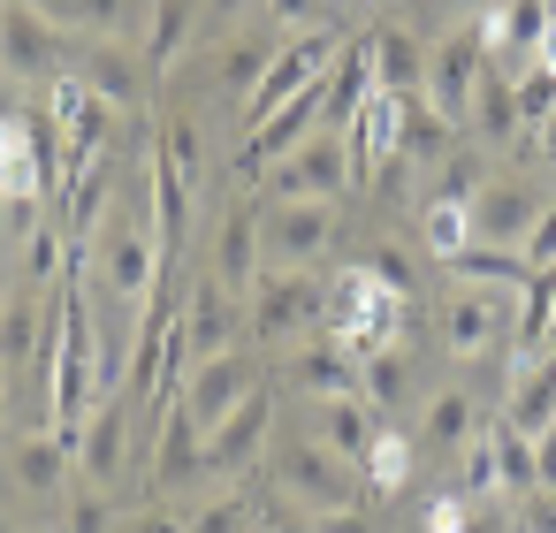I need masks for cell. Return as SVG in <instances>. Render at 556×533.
Returning <instances> with one entry per match:
<instances>
[{"label": "cell", "instance_id": "cell-53", "mask_svg": "<svg viewBox=\"0 0 556 533\" xmlns=\"http://www.w3.org/2000/svg\"><path fill=\"white\" fill-rule=\"evenodd\" d=\"M533 69H548V77H556V9H548V31H541V47H533Z\"/></svg>", "mask_w": 556, "mask_h": 533}, {"label": "cell", "instance_id": "cell-48", "mask_svg": "<svg viewBox=\"0 0 556 533\" xmlns=\"http://www.w3.org/2000/svg\"><path fill=\"white\" fill-rule=\"evenodd\" d=\"M533 487H541V495H556V427H548V434H533Z\"/></svg>", "mask_w": 556, "mask_h": 533}, {"label": "cell", "instance_id": "cell-45", "mask_svg": "<svg viewBox=\"0 0 556 533\" xmlns=\"http://www.w3.org/2000/svg\"><path fill=\"white\" fill-rule=\"evenodd\" d=\"M267 16L298 39V31H320V24H328V0H267Z\"/></svg>", "mask_w": 556, "mask_h": 533}, {"label": "cell", "instance_id": "cell-7", "mask_svg": "<svg viewBox=\"0 0 556 533\" xmlns=\"http://www.w3.org/2000/svg\"><path fill=\"white\" fill-rule=\"evenodd\" d=\"M351 183H358V176H351V138H343V130H313L298 153H282V161L267 168V191H275V199H313V206H336Z\"/></svg>", "mask_w": 556, "mask_h": 533}, {"label": "cell", "instance_id": "cell-44", "mask_svg": "<svg viewBox=\"0 0 556 533\" xmlns=\"http://www.w3.org/2000/svg\"><path fill=\"white\" fill-rule=\"evenodd\" d=\"M518 259H526L533 275H541V267H556V199H548V206H541V221L526 229V244H518Z\"/></svg>", "mask_w": 556, "mask_h": 533}, {"label": "cell", "instance_id": "cell-49", "mask_svg": "<svg viewBox=\"0 0 556 533\" xmlns=\"http://www.w3.org/2000/svg\"><path fill=\"white\" fill-rule=\"evenodd\" d=\"M260 533H313V518H298V503H260Z\"/></svg>", "mask_w": 556, "mask_h": 533}, {"label": "cell", "instance_id": "cell-14", "mask_svg": "<svg viewBox=\"0 0 556 533\" xmlns=\"http://www.w3.org/2000/svg\"><path fill=\"white\" fill-rule=\"evenodd\" d=\"M199 24H206V0H153V9H146V31H138L146 85L176 77V62H184V54H191V39H199Z\"/></svg>", "mask_w": 556, "mask_h": 533}, {"label": "cell", "instance_id": "cell-34", "mask_svg": "<svg viewBox=\"0 0 556 533\" xmlns=\"http://www.w3.org/2000/svg\"><path fill=\"white\" fill-rule=\"evenodd\" d=\"M495 434H488V419H480V434L465 442V457H457V495L465 503H495Z\"/></svg>", "mask_w": 556, "mask_h": 533}, {"label": "cell", "instance_id": "cell-31", "mask_svg": "<svg viewBox=\"0 0 556 533\" xmlns=\"http://www.w3.org/2000/svg\"><path fill=\"white\" fill-rule=\"evenodd\" d=\"M419 229H427V252L450 267V259L472 244V206H465V199H427V206H419Z\"/></svg>", "mask_w": 556, "mask_h": 533}, {"label": "cell", "instance_id": "cell-9", "mask_svg": "<svg viewBox=\"0 0 556 533\" xmlns=\"http://www.w3.org/2000/svg\"><path fill=\"white\" fill-rule=\"evenodd\" d=\"M510 320H518V297H510V290H472V282H457V290L442 297V351H450V358H488V351L510 335Z\"/></svg>", "mask_w": 556, "mask_h": 533}, {"label": "cell", "instance_id": "cell-23", "mask_svg": "<svg viewBox=\"0 0 556 533\" xmlns=\"http://www.w3.org/2000/svg\"><path fill=\"white\" fill-rule=\"evenodd\" d=\"M77 472V449L62 442V434H16L9 442V480L24 487V495H62V480Z\"/></svg>", "mask_w": 556, "mask_h": 533}, {"label": "cell", "instance_id": "cell-25", "mask_svg": "<svg viewBox=\"0 0 556 533\" xmlns=\"http://www.w3.org/2000/svg\"><path fill=\"white\" fill-rule=\"evenodd\" d=\"M389 427V411H374L366 396H336V404H313V442L320 449H336V457H366V442Z\"/></svg>", "mask_w": 556, "mask_h": 533}, {"label": "cell", "instance_id": "cell-39", "mask_svg": "<svg viewBox=\"0 0 556 533\" xmlns=\"http://www.w3.org/2000/svg\"><path fill=\"white\" fill-rule=\"evenodd\" d=\"M62 237H70V221H39V229H31V244H24L31 282H62Z\"/></svg>", "mask_w": 556, "mask_h": 533}, {"label": "cell", "instance_id": "cell-51", "mask_svg": "<svg viewBox=\"0 0 556 533\" xmlns=\"http://www.w3.org/2000/svg\"><path fill=\"white\" fill-rule=\"evenodd\" d=\"M313 533H374V518H366V510H320Z\"/></svg>", "mask_w": 556, "mask_h": 533}, {"label": "cell", "instance_id": "cell-24", "mask_svg": "<svg viewBox=\"0 0 556 533\" xmlns=\"http://www.w3.org/2000/svg\"><path fill=\"white\" fill-rule=\"evenodd\" d=\"M503 419H510L518 434H548V427H556V351L510 366V404H503Z\"/></svg>", "mask_w": 556, "mask_h": 533}, {"label": "cell", "instance_id": "cell-1", "mask_svg": "<svg viewBox=\"0 0 556 533\" xmlns=\"http://www.w3.org/2000/svg\"><path fill=\"white\" fill-rule=\"evenodd\" d=\"M320 328H328L351 358H374V351H389L396 328H404V290H389V282L358 259V267H343V275L328 282V313H320Z\"/></svg>", "mask_w": 556, "mask_h": 533}, {"label": "cell", "instance_id": "cell-17", "mask_svg": "<svg viewBox=\"0 0 556 533\" xmlns=\"http://www.w3.org/2000/svg\"><path fill=\"white\" fill-rule=\"evenodd\" d=\"M31 9L62 31V39H130L146 31L153 0H31Z\"/></svg>", "mask_w": 556, "mask_h": 533}, {"label": "cell", "instance_id": "cell-55", "mask_svg": "<svg viewBox=\"0 0 556 533\" xmlns=\"http://www.w3.org/2000/svg\"><path fill=\"white\" fill-rule=\"evenodd\" d=\"M533 145H541V161H548V168H556V115H548V123H541V130H533Z\"/></svg>", "mask_w": 556, "mask_h": 533}, {"label": "cell", "instance_id": "cell-16", "mask_svg": "<svg viewBox=\"0 0 556 533\" xmlns=\"http://www.w3.org/2000/svg\"><path fill=\"white\" fill-rule=\"evenodd\" d=\"M130 404H138L130 389L92 404V419H85V442H77V480H92V487L123 480V457H130Z\"/></svg>", "mask_w": 556, "mask_h": 533}, {"label": "cell", "instance_id": "cell-40", "mask_svg": "<svg viewBox=\"0 0 556 533\" xmlns=\"http://www.w3.org/2000/svg\"><path fill=\"white\" fill-rule=\"evenodd\" d=\"M548 115H556V77H548V69H526V77H518V123H526V138H533Z\"/></svg>", "mask_w": 556, "mask_h": 533}, {"label": "cell", "instance_id": "cell-4", "mask_svg": "<svg viewBox=\"0 0 556 533\" xmlns=\"http://www.w3.org/2000/svg\"><path fill=\"white\" fill-rule=\"evenodd\" d=\"M267 472L282 480V503H298L305 518H320V510H366V480H358V465L336 457V449H320V442H290V449H275Z\"/></svg>", "mask_w": 556, "mask_h": 533}, {"label": "cell", "instance_id": "cell-41", "mask_svg": "<svg viewBox=\"0 0 556 533\" xmlns=\"http://www.w3.org/2000/svg\"><path fill=\"white\" fill-rule=\"evenodd\" d=\"M62 533H123V525H115V503H108L100 487H85V495H70Z\"/></svg>", "mask_w": 556, "mask_h": 533}, {"label": "cell", "instance_id": "cell-42", "mask_svg": "<svg viewBox=\"0 0 556 533\" xmlns=\"http://www.w3.org/2000/svg\"><path fill=\"white\" fill-rule=\"evenodd\" d=\"M480 191H488V176H480V161H472V153L442 161V183H434V199H465V206H472Z\"/></svg>", "mask_w": 556, "mask_h": 533}, {"label": "cell", "instance_id": "cell-29", "mask_svg": "<svg viewBox=\"0 0 556 533\" xmlns=\"http://www.w3.org/2000/svg\"><path fill=\"white\" fill-rule=\"evenodd\" d=\"M412 465H419V434H404V427H381V434L366 442V457H358V472H366L374 503H389V495L412 480Z\"/></svg>", "mask_w": 556, "mask_h": 533}, {"label": "cell", "instance_id": "cell-15", "mask_svg": "<svg viewBox=\"0 0 556 533\" xmlns=\"http://www.w3.org/2000/svg\"><path fill=\"white\" fill-rule=\"evenodd\" d=\"M252 389H260L252 358H244V351H229V358H206V366H191V373H184V396H176V404H184V411H191L199 427H214V419H229V411H237V404H244Z\"/></svg>", "mask_w": 556, "mask_h": 533}, {"label": "cell", "instance_id": "cell-46", "mask_svg": "<svg viewBox=\"0 0 556 533\" xmlns=\"http://www.w3.org/2000/svg\"><path fill=\"white\" fill-rule=\"evenodd\" d=\"M472 510H480V503H465V495L450 487V495H434V503H427V533H465V525H472Z\"/></svg>", "mask_w": 556, "mask_h": 533}, {"label": "cell", "instance_id": "cell-38", "mask_svg": "<svg viewBox=\"0 0 556 533\" xmlns=\"http://www.w3.org/2000/svg\"><path fill=\"white\" fill-rule=\"evenodd\" d=\"M39 206H47V199H24V191H0V252H9V244H31V229L47 221Z\"/></svg>", "mask_w": 556, "mask_h": 533}, {"label": "cell", "instance_id": "cell-54", "mask_svg": "<svg viewBox=\"0 0 556 533\" xmlns=\"http://www.w3.org/2000/svg\"><path fill=\"white\" fill-rule=\"evenodd\" d=\"M465 533H510V518H503V510H495V503H480V510H472V525H465Z\"/></svg>", "mask_w": 556, "mask_h": 533}, {"label": "cell", "instance_id": "cell-52", "mask_svg": "<svg viewBox=\"0 0 556 533\" xmlns=\"http://www.w3.org/2000/svg\"><path fill=\"white\" fill-rule=\"evenodd\" d=\"M244 9H252V0H206V24H199V31H229Z\"/></svg>", "mask_w": 556, "mask_h": 533}, {"label": "cell", "instance_id": "cell-43", "mask_svg": "<svg viewBox=\"0 0 556 533\" xmlns=\"http://www.w3.org/2000/svg\"><path fill=\"white\" fill-rule=\"evenodd\" d=\"M161 145H168V153H176V168L199 183V161H206V145H199V130H191L184 115H168V123H161Z\"/></svg>", "mask_w": 556, "mask_h": 533}, {"label": "cell", "instance_id": "cell-33", "mask_svg": "<svg viewBox=\"0 0 556 533\" xmlns=\"http://www.w3.org/2000/svg\"><path fill=\"white\" fill-rule=\"evenodd\" d=\"M191 533H260V495L222 487L214 503H199V510H191Z\"/></svg>", "mask_w": 556, "mask_h": 533}, {"label": "cell", "instance_id": "cell-21", "mask_svg": "<svg viewBox=\"0 0 556 533\" xmlns=\"http://www.w3.org/2000/svg\"><path fill=\"white\" fill-rule=\"evenodd\" d=\"M358 47H366V69L381 92H404V100L427 92V47L404 24H374V31H358Z\"/></svg>", "mask_w": 556, "mask_h": 533}, {"label": "cell", "instance_id": "cell-32", "mask_svg": "<svg viewBox=\"0 0 556 533\" xmlns=\"http://www.w3.org/2000/svg\"><path fill=\"white\" fill-rule=\"evenodd\" d=\"M366 366V404L374 411H396L404 396H412V358H404V343H389V351H374V358H358Z\"/></svg>", "mask_w": 556, "mask_h": 533}, {"label": "cell", "instance_id": "cell-6", "mask_svg": "<svg viewBox=\"0 0 556 533\" xmlns=\"http://www.w3.org/2000/svg\"><path fill=\"white\" fill-rule=\"evenodd\" d=\"M480 77H488V39H480V16H472V24H457L427 47V107L442 123H472Z\"/></svg>", "mask_w": 556, "mask_h": 533}, {"label": "cell", "instance_id": "cell-8", "mask_svg": "<svg viewBox=\"0 0 556 533\" xmlns=\"http://www.w3.org/2000/svg\"><path fill=\"white\" fill-rule=\"evenodd\" d=\"M336 244V206H313V199H275L260 214V252L267 267H290V275H313V259Z\"/></svg>", "mask_w": 556, "mask_h": 533}, {"label": "cell", "instance_id": "cell-36", "mask_svg": "<svg viewBox=\"0 0 556 533\" xmlns=\"http://www.w3.org/2000/svg\"><path fill=\"white\" fill-rule=\"evenodd\" d=\"M267 54H275V47H260V39H229V47H222V62H214V77H222L237 100H252V85H260Z\"/></svg>", "mask_w": 556, "mask_h": 533}, {"label": "cell", "instance_id": "cell-26", "mask_svg": "<svg viewBox=\"0 0 556 533\" xmlns=\"http://www.w3.org/2000/svg\"><path fill=\"white\" fill-rule=\"evenodd\" d=\"M47 328H54V305H39L31 290H9L0 297V366H39V351H47Z\"/></svg>", "mask_w": 556, "mask_h": 533}, {"label": "cell", "instance_id": "cell-18", "mask_svg": "<svg viewBox=\"0 0 556 533\" xmlns=\"http://www.w3.org/2000/svg\"><path fill=\"white\" fill-rule=\"evenodd\" d=\"M70 77H85L108 107H138V92H146V62H130L123 39H77L70 47Z\"/></svg>", "mask_w": 556, "mask_h": 533}, {"label": "cell", "instance_id": "cell-2", "mask_svg": "<svg viewBox=\"0 0 556 533\" xmlns=\"http://www.w3.org/2000/svg\"><path fill=\"white\" fill-rule=\"evenodd\" d=\"M161 282H168V267H161L153 229H146L130 206H115L108 229H100V244H92V290L115 297L123 313H146V297H153Z\"/></svg>", "mask_w": 556, "mask_h": 533}, {"label": "cell", "instance_id": "cell-3", "mask_svg": "<svg viewBox=\"0 0 556 533\" xmlns=\"http://www.w3.org/2000/svg\"><path fill=\"white\" fill-rule=\"evenodd\" d=\"M343 31L336 24H320V31H298V39H282L275 54H267V69H260V85H252V100H244V130H260L275 107H290L298 92H313V85H328V69L343 62Z\"/></svg>", "mask_w": 556, "mask_h": 533}, {"label": "cell", "instance_id": "cell-57", "mask_svg": "<svg viewBox=\"0 0 556 533\" xmlns=\"http://www.w3.org/2000/svg\"><path fill=\"white\" fill-rule=\"evenodd\" d=\"M0 297H9V282H0Z\"/></svg>", "mask_w": 556, "mask_h": 533}, {"label": "cell", "instance_id": "cell-27", "mask_svg": "<svg viewBox=\"0 0 556 533\" xmlns=\"http://www.w3.org/2000/svg\"><path fill=\"white\" fill-rule=\"evenodd\" d=\"M472 434H480V411H472L465 389H442V396L427 404V419H419V449H427V457H465Z\"/></svg>", "mask_w": 556, "mask_h": 533}, {"label": "cell", "instance_id": "cell-22", "mask_svg": "<svg viewBox=\"0 0 556 533\" xmlns=\"http://www.w3.org/2000/svg\"><path fill=\"white\" fill-rule=\"evenodd\" d=\"M290 381L313 396V404H336V396H366V366L336 343V335H320V343H305L298 358H290Z\"/></svg>", "mask_w": 556, "mask_h": 533}, {"label": "cell", "instance_id": "cell-50", "mask_svg": "<svg viewBox=\"0 0 556 533\" xmlns=\"http://www.w3.org/2000/svg\"><path fill=\"white\" fill-rule=\"evenodd\" d=\"M123 533H191V518H176V510H138V518H123Z\"/></svg>", "mask_w": 556, "mask_h": 533}, {"label": "cell", "instance_id": "cell-11", "mask_svg": "<svg viewBox=\"0 0 556 533\" xmlns=\"http://www.w3.org/2000/svg\"><path fill=\"white\" fill-rule=\"evenodd\" d=\"M70 39L31 9V0H0V69L9 77H62Z\"/></svg>", "mask_w": 556, "mask_h": 533}, {"label": "cell", "instance_id": "cell-35", "mask_svg": "<svg viewBox=\"0 0 556 533\" xmlns=\"http://www.w3.org/2000/svg\"><path fill=\"white\" fill-rule=\"evenodd\" d=\"M488 434H495V472H503V487L533 495V434H518L510 419H488Z\"/></svg>", "mask_w": 556, "mask_h": 533}, {"label": "cell", "instance_id": "cell-56", "mask_svg": "<svg viewBox=\"0 0 556 533\" xmlns=\"http://www.w3.org/2000/svg\"><path fill=\"white\" fill-rule=\"evenodd\" d=\"M434 9H442V16H465V9H480V0H434Z\"/></svg>", "mask_w": 556, "mask_h": 533}, {"label": "cell", "instance_id": "cell-47", "mask_svg": "<svg viewBox=\"0 0 556 533\" xmlns=\"http://www.w3.org/2000/svg\"><path fill=\"white\" fill-rule=\"evenodd\" d=\"M510 533H556V495H541V487H533V495H526V510H518V525H510Z\"/></svg>", "mask_w": 556, "mask_h": 533}, {"label": "cell", "instance_id": "cell-10", "mask_svg": "<svg viewBox=\"0 0 556 533\" xmlns=\"http://www.w3.org/2000/svg\"><path fill=\"white\" fill-rule=\"evenodd\" d=\"M237 335H244V297H237V290H222V282H199V290H191V305L176 313V351H184V366L229 358V351H237Z\"/></svg>", "mask_w": 556, "mask_h": 533}, {"label": "cell", "instance_id": "cell-28", "mask_svg": "<svg viewBox=\"0 0 556 533\" xmlns=\"http://www.w3.org/2000/svg\"><path fill=\"white\" fill-rule=\"evenodd\" d=\"M472 138H488V145H526L518 85H510L503 69H488V77H480V92H472Z\"/></svg>", "mask_w": 556, "mask_h": 533}, {"label": "cell", "instance_id": "cell-30", "mask_svg": "<svg viewBox=\"0 0 556 533\" xmlns=\"http://www.w3.org/2000/svg\"><path fill=\"white\" fill-rule=\"evenodd\" d=\"M450 275H457V282H472V290H510V297H518L533 267H526L518 252H503V244H465V252L450 259Z\"/></svg>", "mask_w": 556, "mask_h": 533}, {"label": "cell", "instance_id": "cell-12", "mask_svg": "<svg viewBox=\"0 0 556 533\" xmlns=\"http://www.w3.org/2000/svg\"><path fill=\"white\" fill-rule=\"evenodd\" d=\"M267 442H275V396L252 389L229 419L206 427V472H252L267 457Z\"/></svg>", "mask_w": 556, "mask_h": 533}, {"label": "cell", "instance_id": "cell-5", "mask_svg": "<svg viewBox=\"0 0 556 533\" xmlns=\"http://www.w3.org/2000/svg\"><path fill=\"white\" fill-rule=\"evenodd\" d=\"M328 313V282L313 275H290V267H267L252 282V305H244V335L252 343H290V335H313Z\"/></svg>", "mask_w": 556, "mask_h": 533}, {"label": "cell", "instance_id": "cell-13", "mask_svg": "<svg viewBox=\"0 0 556 533\" xmlns=\"http://www.w3.org/2000/svg\"><path fill=\"white\" fill-rule=\"evenodd\" d=\"M541 206H548V191H541V183H526V176L488 183V191L472 199V244H503V252H518V244H526V229L541 221Z\"/></svg>", "mask_w": 556, "mask_h": 533}, {"label": "cell", "instance_id": "cell-20", "mask_svg": "<svg viewBox=\"0 0 556 533\" xmlns=\"http://www.w3.org/2000/svg\"><path fill=\"white\" fill-rule=\"evenodd\" d=\"M199 472H206V427L184 404H161L153 411V487H184Z\"/></svg>", "mask_w": 556, "mask_h": 533}, {"label": "cell", "instance_id": "cell-37", "mask_svg": "<svg viewBox=\"0 0 556 533\" xmlns=\"http://www.w3.org/2000/svg\"><path fill=\"white\" fill-rule=\"evenodd\" d=\"M442 145H450V123H442V115L427 107V92H419V100L404 107V153L427 161V153H442Z\"/></svg>", "mask_w": 556, "mask_h": 533}, {"label": "cell", "instance_id": "cell-19", "mask_svg": "<svg viewBox=\"0 0 556 533\" xmlns=\"http://www.w3.org/2000/svg\"><path fill=\"white\" fill-rule=\"evenodd\" d=\"M260 275H267V252H260V206L237 199V206L222 214V237H214V282L237 290V297H252Z\"/></svg>", "mask_w": 556, "mask_h": 533}]
</instances>
